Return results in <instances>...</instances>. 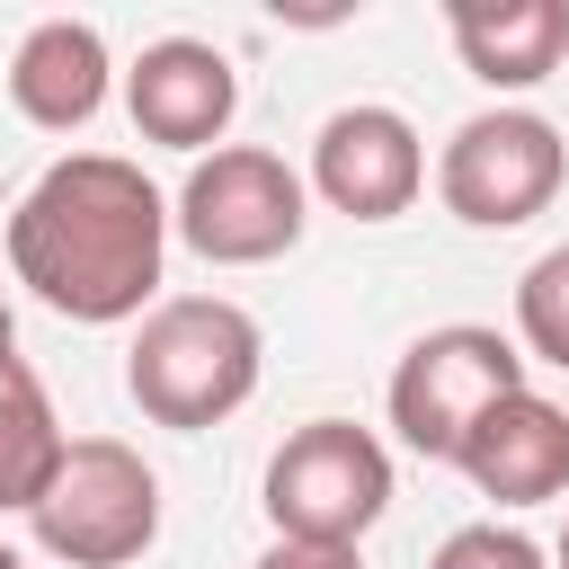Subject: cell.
Segmentation results:
<instances>
[{"mask_svg": "<svg viewBox=\"0 0 569 569\" xmlns=\"http://www.w3.org/2000/svg\"><path fill=\"white\" fill-rule=\"evenodd\" d=\"M249 569H365V551H356V542H284V533H276Z\"/></svg>", "mask_w": 569, "mask_h": 569, "instance_id": "cell-16", "label": "cell"}, {"mask_svg": "<svg viewBox=\"0 0 569 569\" xmlns=\"http://www.w3.org/2000/svg\"><path fill=\"white\" fill-rule=\"evenodd\" d=\"M169 196L116 151H62L9 213V276L62 320H133L160 293Z\"/></svg>", "mask_w": 569, "mask_h": 569, "instance_id": "cell-1", "label": "cell"}, {"mask_svg": "<svg viewBox=\"0 0 569 569\" xmlns=\"http://www.w3.org/2000/svg\"><path fill=\"white\" fill-rule=\"evenodd\" d=\"M427 569H551V551H542L533 533H516V525L489 516V525H453Z\"/></svg>", "mask_w": 569, "mask_h": 569, "instance_id": "cell-15", "label": "cell"}, {"mask_svg": "<svg viewBox=\"0 0 569 569\" xmlns=\"http://www.w3.org/2000/svg\"><path fill=\"white\" fill-rule=\"evenodd\" d=\"M516 391H525V347L498 338V329H480V320H445V329L409 338V356L391 365L382 409H391V436L409 453L453 462L471 445V427L498 400H516Z\"/></svg>", "mask_w": 569, "mask_h": 569, "instance_id": "cell-3", "label": "cell"}, {"mask_svg": "<svg viewBox=\"0 0 569 569\" xmlns=\"http://www.w3.org/2000/svg\"><path fill=\"white\" fill-rule=\"evenodd\" d=\"M311 222V178L284 169V151H258V142H222L187 169L178 204H169V231L204 258V267H267L302 240Z\"/></svg>", "mask_w": 569, "mask_h": 569, "instance_id": "cell-4", "label": "cell"}, {"mask_svg": "<svg viewBox=\"0 0 569 569\" xmlns=\"http://www.w3.org/2000/svg\"><path fill=\"white\" fill-rule=\"evenodd\" d=\"M418 187H427V142H418V124H409L400 107L356 98V107H338V116L311 133V196H320L329 213H347V222H391V213L418 204Z\"/></svg>", "mask_w": 569, "mask_h": 569, "instance_id": "cell-8", "label": "cell"}, {"mask_svg": "<svg viewBox=\"0 0 569 569\" xmlns=\"http://www.w3.org/2000/svg\"><path fill=\"white\" fill-rule=\"evenodd\" d=\"M62 453H71V436L53 418V391L27 365L0 373V516H36V498L53 489Z\"/></svg>", "mask_w": 569, "mask_h": 569, "instance_id": "cell-13", "label": "cell"}, {"mask_svg": "<svg viewBox=\"0 0 569 569\" xmlns=\"http://www.w3.org/2000/svg\"><path fill=\"white\" fill-rule=\"evenodd\" d=\"M124 116H133L142 142L204 160V151H222V133H231V116H240V71H231V53L204 44V36H160V44H142L133 71H124Z\"/></svg>", "mask_w": 569, "mask_h": 569, "instance_id": "cell-9", "label": "cell"}, {"mask_svg": "<svg viewBox=\"0 0 569 569\" xmlns=\"http://www.w3.org/2000/svg\"><path fill=\"white\" fill-rule=\"evenodd\" d=\"M27 356H18V320H9V302H0V373H18Z\"/></svg>", "mask_w": 569, "mask_h": 569, "instance_id": "cell-17", "label": "cell"}, {"mask_svg": "<svg viewBox=\"0 0 569 569\" xmlns=\"http://www.w3.org/2000/svg\"><path fill=\"white\" fill-rule=\"evenodd\" d=\"M445 36L480 89H533L569 53V0H453Z\"/></svg>", "mask_w": 569, "mask_h": 569, "instance_id": "cell-12", "label": "cell"}, {"mask_svg": "<svg viewBox=\"0 0 569 569\" xmlns=\"http://www.w3.org/2000/svg\"><path fill=\"white\" fill-rule=\"evenodd\" d=\"M560 178H569V142H560V124L533 116V107H480V116H462L453 142L436 151V196H445V213L471 222V231H516V222H533V213L560 196Z\"/></svg>", "mask_w": 569, "mask_h": 569, "instance_id": "cell-7", "label": "cell"}, {"mask_svg": "<svg viewBox=\"0 0 569 569\" xmlns=\"http://www.w3.org/2000/svg\"><path fill=\"white\" fill-rule=\"evenodd\" d=\"M107 80H116V62L89 18H36L9 53V107L36 133H80L107 107Z\"/></svg>", "mask_w": 569, "mask_h": 569, "instance_id": "cell-11", "label": "cell"}, {"mask_svg": "<svg viewBox=\"0 0 569 569\" xmlns=\"http://www.w3.org/2000/svg\"><path fill=\"white\" fill-rule=\"evenodd\" d=\"M551 569H569V533H560V551H551Z\"/></svg>", "mask_w": 569, "mask_h": 569, "instance_id": "cell-19", "label": "cell"}, {"mask_svg": "<svg viewBox=\"0 0 569 569\" xmlns=\"http://www.w3.org/2000/svg\"><path fill=\"white\" fill-rule=\"evenodd\" d=\"M391 507V453L356 418H311L267 453V525L284 542H365Z\"/></svg>", "mask_w": 569, "mask_h": 569, "instance_id": "cell-6", "label": "cell"}, {"mask_svg": "<svg viewBox=\"0 0 569 569\" xmlns=\"http://www.w3.org/2000/svg\"><path fill=\"white\" fill-rule=\"evenodd\" d=\"M36 542L62 569H124L160 542V480L124 436H71L53 489L36 498Z\"/></svg>", "mask_w": 569, "mask_h": 569, "instance_id": "cell-5", "label": "cell"}, {"mask_svg": "<svg viewBox=\"0 0 569 569\" xmlns=\"http://www.w3.org/2000/svg\"><path fill=\"white\" fill-rule=\"evenodd\" d=\"M0 569H27V560H18V551H9V542H0Z\"/></svg>", "mask_w": 569, "mask_h": 569, "instance_id": "cell-18", "label": "cell"}, {"mask_svg": "<svg viewBox=\"0 0 569 569\" xmlns=\"http://www.w3.org/2000/svg\"><path fill=\"white\" fill-rule=\"evenodd\" d=\"M516 347H525V365L569 373V240L542 249V258L516 276Z\"/></svg>", "mask_w": 569, "mask_h": 569, "instance_id": "cell-14", "label": "cell"}, {"mask_svg": "<svg viewBox=\"0 0 569 569\" xmlns=\"http://www.w3.org/2000/svg\"><path fill=\"white\" fill-rule=\"evenodd\" d=\"M453 471L480 498H498V507H551L569 489V409L525 382L516 400H498L471 427V445L453 453Z\"/></svg>", "mask_w": 569, "mask_h": 569, "instance_id": "cell-10", "label": "cell"}, {"mask_svg": "<svg viewBox=\"0 0 569 569\" xmlns=\"http://www.w3.org/2000/svg\"><path fill=\"white\" fill-rule=\"evenodd\" d=\"M258 365H267V338H258V320L240 302H222V293H169V302L142 311V329L124 347V391H133V409L151 427L204 436L231 409H249Z\"/></svg>", "mask_w": 569, "mask_h": 569, "instance_id": "cell-2", "label": "cell"}]
</instances>
